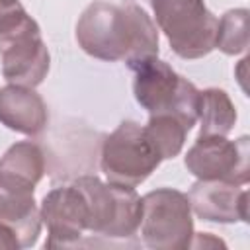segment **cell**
Wrapping results in <instances>:
<instances>
[{
	"label": "cell",
	"mask_w": 250,
	"mask_h": 250,
	"mask_svg": "<svg viewBox=\"0 0 250 250\" xmlns=\"http://www.w3.org/2000/svg\"><path fill=\"white\" fill-rule=\"evenodd\" d=\"M205 248V246H227L223 240H219V238H215L211 232H193V236H191V242H189V248Z\"/></svg>",
	"instance_id": "17"
},
{
	"label": "cell",
	"mask_w": 250,
	"mask_h": 250,
	"mask_svg": "<svg viewBox=\"0 0 250 250\" xmlns=\"http://www.w3.org/2000/svg\"><path fill=\"white\" fill-rule=\"evenodd\" d=\"M0 248H6V250L20 248V242H18L14 230L10 227H6L4 223H0Z\"/></svg>",
	"instance_id": "18"
},
{
	"label": "cell",
	"mask_w": 250,
	"mask_h": 250,
	"mask_svg": "<svg viewBox=\"0 0 250 250\" xmlns=\"http://www.w3.org/2000/svg\"><path fill=\"white\" fill-rule=\"evenodd\" d=\"M191 213L207 223H248V189L219 180H197L189 193Z\"/></svg>",
	"instance_id": "10"
},
{
	"label": "cell",
	"mask_w": 250,
	"mask_h": 250,
	"mask_svg": "<svg viewBox=\"0 0 250 250\" xmlns=\"http://www.w3.org/2000/svg\"><path fill=\"white\" fill-rule=\"evenodd\" d=\"M86 197L88 230L105 238H131L139 232L143 201L135 188L102 182L96 176H78L72 182Z\"/></svg>",
	"instance_id": "4"
},
{
	"label": "cell",
	"mask_w": 250,
	"mask_h": 250,
	"mask_svg": "<svg viewBox=\"0 0 250 250\" xmlns=\"http://www.w3.org/2000/svg\"><path fill=\"white\" fill-rule=\"evenodd\" d=\"M250 139L244 135L236 141L227 137H197L188 148L184 164L197 180H219L246 186L250 180Z\"/></svg>",
	"instance_id": "8"
},
{
	"label": "cell",
	"mask_w": 250,
	"mask_h": 250,
	"mask_svg": "<svg viewBox=\"0 0 250 250\" xmlns=\"http://www.w3.org/2000/svg\"><path fill=\"white\" fill-rule=\"evenodd\" d=\"M0 62L8 84L35 88L51 66V55L37 21L23 10L0 23Z\"/></svg>",
	"instance_id": "3"
},
{
	"label": "cell",
	"mask_w": 250,
	"mask_h": 250,
	"mask_svg": "<svg viewBox=\"0 0 250 250\" xmlns=\"http://www.w3.org/2000/svg\"><path fill=\"white\" fill-rule=\"evenodd\" d=\"M236 117V107L225 90H199V137H227L234 129Z\"/></svg>",
	"instance_id": "14"
},
{
	"label": "cell",
	"mask_w": 250,
	"mask_h": 250,
	"mask_svg": "<svg viewBox=\"0 0 250 250\" xmlns=\"http://www.w3.org/2000/svg\"><path fill=\"white\" fill-rule=\"evenodd\" d=\"M41 221L47 227V248L74 246L88 230V205L84 193L74 186L53 188L41 201Z\"/></svg>",
	"instance_id": "9"
},
{
	"label": "cell",
	"mask_w": 250,
	"mask_h": 250,
	"mask_svg": "<svg viewBox=\"0 0 250 250\" xmlns=\"http://www.w3.org/2000/svg\"><path fill=\"white\" fill-rule=\"evenodd\" d=\"M78 47L100 61H123L131 70L158 57V31L150 16L137 4L123 6L96 0L76 21Z\"/></svg>",
	"instance_id": "1"
},
{
	"label": "cell",
	"mask_w": 250,
	"mask_h": 250,
	"mask_svg": "<svg viewBox=\"0 0 250 250\" xmlns=\"http://www.w3.org/2000/svg\"><path fill=\"white\" fill-rule=\"evenodd\" d=\"M0 123L10 131L35 137L49 123L47 104L35 88L8 84L0 88Z\"/></svg>",
	"instance_id": "11"
},
{
	"label": "cell",
	"mask_w": 250,
	"mask_h": 250,
	"mask_svg": "<svg viewBox=\"0 0 250 250\" xmlns=\"http://www.w3.org/2000/svg\"><path fill=\"white\" fill-rule=\"evenodd\" d=\"M133 94L137 104L148 115H176L191 129L199 115V90L188 78L180 76L168 62L158 57L141 62L133 68Z\"/></svg>",
	"instance_id": "2"
},
{
	"label": "cell",
	"mask_w": 250,
	"mask_h": 250,
	"mask_svg": "<svg viewBox=\"0 0 250 250\" xmlns=\"http://www.w3.org/2000/svg\"><path fill=\"white\" fill-rule=\"evenodd\" d=\"M162 158L137 121H121L102 143L100 168L109 184L137 188L158 166Z\"/></svg>",
	"instance_id": "6"
},
{
	"label": "cell",
	"mask_w": 250,
	"mask_h": 250,
	"mask_svg": "<svg viewBox=\"0 0 250 250\" xmlns=\"http://www.w3.org/2000/svg\"><path fill=\"white\" fill-rule=\"evenodd\" d=\"M141 240L152 250L189 248L193 236V213L186 193L172 188H158L141 197Z\"/></svg>",
	"instance_id": "7"
},
{
	"label": "cell",
	"mask_w": 250,
	"mask_h": 250,
	"mask_svg": "<svg viewBox=\"0 0 250 250\" xmlns=\"http://www.w3.org/2000/svg\"><path fill=\"white\" fill-rule=\"evenodd\" d=\"M43 174L45 152L37 143H16L0 158V189L4 191L33 193Z\"/></svg>",
	"instance_id": "12"
},
{
	"label": "cell",
	"mask_w": 250,
	"mask_h": 250,
	"mask_svg": "<svg viewBox=\"0 0 250 250\" xmlns=\"http://www.w3.org/2000/svg\"><path fill=\"white\" fill-rule=\"evenodd\" d=\"M143 129L146 139L150 141V145L154 146V150L160 154L162 160L178 156L184 148L186 135L189 133V129L176 115H170V113L150 115L148 123Z\"/></svg>",
	"instance_id": "15"
},
{
	"label": "cell",
	"mask_w": 250,
	"mask_h": 250,
	"mask_svg": "<svg viewBox=\"0 0 250 250\" xmlns=\"http://www.w3.org/2000/svg\"><path fill=\"white\" fill-rule=\"evenodd\" d=\"M156 25L180 59H201L215 49L219 18L205 0H150Z\"/></svg>",
	"instance_id": "5"
},
{
	"label": "cell",
	"mask_w": 250,
	"mask_h": 250,
	"mask_svg": "<svg viewBox=\"0 0 250 250\" xmlns=\"http://www.w3.org/2000/svg\"><path fill=\"white\" fill-rule=\"evenodd\" d=\"M248 16L246 8H234L225 12L217 21L215 49L225 55H240L248 49Z\"/></svg>",
	"instance_id": "16"
},
{
	"label": "cell",
	"mask_w": 250,
	"mask_h": 250,
	"mask_svg": "<svg viewBox=\"0 0 250 250\" xmlns=\"http://www.w3.org/2000/svg\"><path fill=\"white\" fill-rule=\"evenodd\" d=\"M0 223L14 230L20 248L35 246L43 221L33 193H14L0 189Z\"/></svg>",
	"instance_id": "13"
}]
</instances>
